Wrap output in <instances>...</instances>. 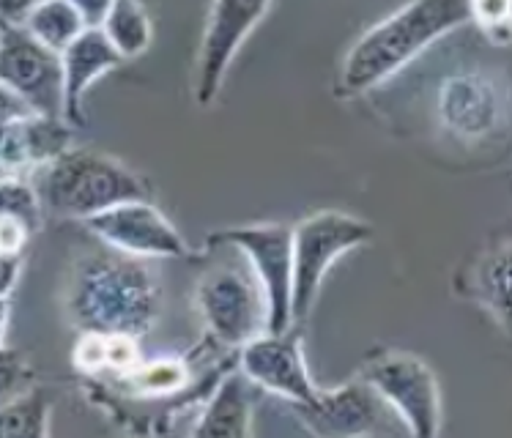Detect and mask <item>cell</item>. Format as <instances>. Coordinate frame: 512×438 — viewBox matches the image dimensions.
Returning a JSON list of instances; mask_svg holds the SVG:
<instances>
[{"label": "cell", "instance_id": "obj_12", "mask_svg": "<svg viewBox=\"0 0 512 438\" xmlns=\"http://www.w3.org/2000/svg\"><path fill=\"white\" fill-rule=\"evenodd\" d=\"M436 113L452 137L463 143L485 140L507 121V88L480 69L455 72L441 80Z\"/></svg>", "mask_w": 512, "mask_h": 438}, {"label": "cell", "instance_id": "obj_29", "mask_svg": "<svg viewBox=\"0 0 512 438\" xmlns=\"http://www.w3.org/2000/svg\"><path fill=\"white\" fill-rule=\"evenodd\" d=\"M74 11L80 14V20L85 22V28H99L105 22L107 11L113 6V0H69Z\"/></svg>", "mask_w": 512, "mask_h": 438}, {"label": "cell", "instance_id": "obj_2", "mask_svg": "<svg viewBox=\"0 0 512 438\" xmlns=\"http://www.w3.org/2000/svg\"><path fill=\"white\" fill-rule=\"evenodd\" d=\"M463 22H469V0H408L356 39L343 58L335 94L351 99L373 91Z\"/></svg>", "mask_w": 512, "mask_h": 438}, {"label": "cell", "instance_id": "obj_21", "mask_svg": "<svg viewBox=\"0 0 512 438\" xmlns=\"http://www.w3.org/2000/svg\"><path fill=\"white\" fill-rule=\"evenodd\" d=\"M118 386L129 389V395L135 397H148V400H157V397H178L184 395L189 389V365L184 359L168 356V359H157V362H148L135 370H129L124 376H118Z\"/></svg>", "mask_w": 512, "mask_h": 438}, {"label": "cell", "instance_id": "obj_17", "mask_svg": "<svg viewBox=\"0 0 512 438\" xmlns=\"http://www.w3.org/2000/svg\"><path fill=\"white\" fill-rule=\"evenodd\" d=\"M507 291H510V241L499 239L491 241L469 266L466 296L480 302L502 332H507L510 326Z\"/></svg>", "mask_w": 512, "mask_h": 438}, {"label": "cell", "instance_id": "obj_8", "mask_svg": "<svg viewBox=\"0 0 512 438\" xmlns=\"http://www.w3.org/2000/svg\"><path fill=\"white\" fill-rule=\"evenodd\" d=\"M239 370L252 386L277 395L293 406H310L321 395V386L310 378L304 362L299 324L285 332H263L239 348Z\"/></svg>", "mask_w": 512, "mask_h": 438}, {"label": "cell", "instance_id": "obj_28", "mask_svg": "<svg viewBox=\"0 0 512 438\" xmlns=\"http://www.w3.org/2000/svg\"><path fill=\"white\" fill-rule=\"evenodd\" d=\"M22 277V255H0V299H11Z\"/></svg>", "mask_w": 512, "mask_h": 438}, {"label": "cell", "instance_id": "obj_19", "mask_svg": "<svg viewBox=\"0 0 512 438\" xmlns=\"http://www.w3.org/2000/svg\"><path fill=\"white\" fill-rule=\"evenodd\" d=\"M22 28L47 50L61 55L85 31V22L80 20V14L74 11L69 0H42L22 20Z\"/></svg>", "mask_w": 512, "mask_h": 438}, {"label": "cell", "instance_id": "obj_31", "mask_svg": "<svg viewBox=\"0 0 512 438\" xmlns=\"http://www.w3.org/2000/svg\"><path fill=\"white\" fill-rule=\"evenodd\" d=\"M42 0H0V22L3 25H22V20L31 14L33 6Z\"/></svg>", "mask_w": 512, "mask_h": 438}, {"label": "cell", "instance_id": "obj_4", "mask_svg": "<svg viewBox=\"0 0 512 438\" xmlns=\"http://www.w3.org/2000/svg\"><path fill=\"white\" fill-rule=\"evenodd\" d=\"M373 225L345 211H318L293 228V324L313 313L321 282L345 252L373 239Z\"/></svg>", "mask_w": 512, "mask_h": 438}, {"label": "cell", "instance_id": "obj_14", "mask_svg": "<svg viewBox=\"0 0 512 438\" xmlns=\"http://www.w3.org/2000/svg\"><path fill=\"white\" fill-rule=\"evenodd\" d=\"M72 146V126L28 113L0 124V176H31Z\"/></svg>", "mask_w": 512, "mask_h": 438}, {"label": "cell", "instance_id": "obj_11", "mask_svg": "<svg viewBox=\"0 0 512 438\" xmlns=\"http://www.w3.org/2000/svg\"><path fill=\"white\" fill-rule=\"evenodd\" d=\"M0 80L33 113L61 118V55L36 42L22 25L0 22Z\"/></svg>", "mask_w": 512, "mask_h": 438}, {"label": "cell", "instance_id": "obj_20", "mask_svg": "<svg viewBox=\"0 0 512 438\" xmlns=\"http://www.w3.org/2000/svg\"><path fill=\"white\" fill-rule=\"evenodd\" d=\"M55 403L44 389H25L0 406V438H44Z\"/></svg>", "mask_w": 512, "mask_h": 438}, {"label": "cell", "instance_id": "obj_27", "mask_svg": "<svg viewBox=\"0 0 512 438\" xmlns=\"http://www.w3.org/2000/svg\"><path fill=\"white\" fill-rule=\"evenodd\" d=\"M33 230L20 219H0V255H22L25 244L31 241Z\"/></svg>", "mask_w": 512, "mask_h": 438}, {"label": "cell", "instance_id": "obj_18", "mask_svg": "<svg viewBox=\"0 0 512 438\" xmlns=\"http://www.w3.org/2000/svg\"><path fill=\"white\" fill-rule=\"evenodd\" d=\"M99 28L124 61L140 58L154 39V25L140 0H113V6Z\"/></svg>", "mask_w": 512, "mask_h": 438}, {"label": "cell", "instance_id": "obj_10", "mask_svg": "<svg viewBox=\"0 0 512 438\" xmlns=\"http://www.w3.org/2000/svg\"><path fill=\"white\" fill-rule=\"evenodd\" d=\"M272 0H214L209 22L200 42L198 63H195V102L211 107L225 83L230 63L263 20Z\"/></svg>", "mask_w": 512, "mask_h": 438}, {"label": "cell", "instance_id": "obj_1", "mask_svg": "<svg viewBox=\"0 0 512 438\" xmlns=\"http://www.w3.org/2000/svg\"><path fill=\"white\" fill-rule=\"evenodd\" d=\"M162 313L157 277L143 258L107 247L74 263L66 285V315L77 332L146 337Z\"/></svg>", "mask_w": 512, "mask_h": 438}, {"label": "cell", "instance_id": "obj_23", "mask_svg": "<svg viewBox=\"0 0 512 438\" xmlns=\"http://www.w3.org/2000/svg\"><path fill=\"white\" fill-rule=\"evenodd\" d=\"M469 22H474L496 47L510 44V0H469Z\"/></svg>", "mask_w": 512, "mask_h": 438}, {"label": "cell", "instance_id": "obj_32", "mask_svg": "<svg viewBox=\"0 0 512 438\" xmlns=\"http://www.w3.org/2000/svg\"><path fill=\"white\" fill-rule=\"evenodd\" d=\"M9 324H11V299H0V348L6 345Z\"/></svg>", "mask_w": 512, "mask_h": 438}, {"label": "cell", "instance_id": "obj_30", "mask_svg": "<svg viewBox=\"0 0 512 438\" xmlns=\"http://www.w3.org/2000/svg\"><path fill=\"white\" fill-rule=\"evenodd\" d=\"M33 113L31 107L22 102L20 96L11 91L9 85L0 80V124H9L14 118H22V115Z\"/></svg>", "mask_w": 512, "mask_h": 438}, {"label": "cell", "instance_id": "obj_5", "mask_svg": "<svg viewBox=\"0 0 512 438\" xmlns=\"http://www.w3.org/2000/svg\"><path fill=\"white\" fill-rule=\"evenodd\" d=\"M209 247H236L250 261L266 304V332L293 326V228L283 222L214 230Z\"/></svg>", "mask_w": 512, "mask_h": 438}, {"label": "cell", "instance_id": "obj_16", "mask_svg": "<svg viewBox=\"0 0 512 438\" xmlns=\"http://www.w3.org/2000/svg\"><path fill=\"white\" fill-rule=\"evenodd\" d=\"M250 381L241 370H233L211 389L209 403L203 406L192 436L244 438L252 430Z\"/></svg>", "mask_w": 512, "mask_h": 438}, {"label": "cell", "instance_id": "obj_15", "mask_svg": "<svg viewBox=\"0 0 512 438\" xmlns=\"http://www.w3.org/2000/svg\"><path fill=\"white\" fill-rule=\"evenodd\" d=\"M124 63V58L115 53V47L107 42L102 28H85L61 53V85H63V124L72 129L85 126V94L88 88L113 72Z\"/></svg>", "mask_w": 512, "mask_h": 438}, {"label": "cell", "instance_id": "obj_22", "mask_svg": "<svg viewBox=\"0 0 512 438\" xmlns=\"http://www.w3.org/2000/svg\"><path fill=\"white\" fill-rule=\"evenodd\" d=\"M3 217L20 219L33 233L42 228V198L28 176H0V219Z\"/></svg>", "mask_w": 512, "mask_h": 438}, {"label": "cell", "instance_id": "obj_13", "mask_svg": "<svg viewBox=\"0 0 512 438\" xmlns=\"http://www.w3.org/2000/svg\"><path fill=\"white\" fill-rule=\"evenodd\" d=\"M293 408L310 433L326 438L373 436L384 428V419L389 417L387 403L362 376L329 392L321 389L315 403Z\"/></svg>", "mask_w": 512, "mask_h": 438}, {"label": "cell", "instance_id": "obj_9", "mask_svg": "<svg viewBox=\"0 0 512 438\" xmlns=\"http://www.w3.org/2000/svg\"><path fill=\"white\" fill-rule=\"evenodd\" d=\"M105 247L132 258H187L189 244L151 200H126L83 219Z\"/></svg>", "mask_w": 512, "mask_h": 438}, {"label": "cell", "instance_id": "obj_26", "mask_svg": "<svg viewBox=\"0 0 512 438\" xmlns=\"http://www.w3.org/2000/svg\"><path fill=\"white\" fill-rule=\"evenodd\" d=\"M143 359H140V340L129 337V334H107V362L105 373L124 376L129 370H135Z\"/></svg>", "mask_w": 512, "mask_h": 438}, {"label": "cell", "instance_id": "obj_3", "mask_svg": "<svg viewBox=\"0 0 512 438\" xmlns=\"http://www.w3.org/2000/svg\"><path fill=\"white\" fill-rule=\"evenodd\" d=\"M39 198L58 217L83 222L126 200H148L151 189L115 157L69 146L42 167Z\"/></svg>", "mask_w": 512, "mask_h": 438}, {"label": "cell", "instance_id": "obj_24", "mask_svg": "<svg viewBox=\"0 0 512 438\" xmlns=\"http://www.w3.org/2000/svg\"><path fill=\"white\" fill-rule=\"evenodd\" d=\"M33 386V367L11 348H0V406Z\"/></svg>", "mask_w": 512, "mask_h": 438}, {"label": "cell", "instance_id": "obj_6", "mask_svg": "<svg viewBox=\"0 0 512 438\" xmlns=\"http://www.w3.org/2000/svg\"><path fill=\"white\" fill-rule=\"evenodd\" d=\"M359 376L376 389L411 436L433 438L441 430L439 381L419 356L406 351H376Z\"/></svg>", "mask_w": 512, "mask_h": 438}, {"label": "cell", "instance_id": "obj_7", "mask_svg": "<svg viewBox=\"0 0 512 438\" xmlns=\"http://www.w3.org/2000/svg\"><path fill=\"white\" fill-rule=\"evenodd\" d=\"M198 310L211 340L239 351L266 332V304L258 280L233 266H214L198 282Z\"/></svg>", "mask_w": 512, "mask_h": 438}, {"label": "cell", "instance_id": "obj_25", "mask_svg": "<svg viewBox=\"0 0 512 438\" xmlns=\"http://www.w3.org/2000/svg\"><path fill=\"white\" fill-rule=\"evenodd\" d=\"M107 362V334L99 332H80L77 343L72 351V365L83 373V376H96L105 373Z\"/></svg>", "mask_w": 512, "mask_h": 438}]
</instances>
